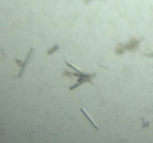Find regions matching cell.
Segmentation results:
<instances>
[{"label":"cell","mask_w":153,"mask_h":143,"mask_svg":"<svg viewBox=\"0 0 153 143\" xmlns=\"http://www.w3.org/2000/svg\"><path fill=\"white\" fill-rule=\"evenodd\" d=\"M32 54H34V48H31V50H30V51H28V55H27V58H26V60H24V62H20V60H18V64H20V66H21V68H20V72H19V76H23L24 70H26V67H27V64H28L30 59H31Z\"/></svg>","instance_id":"1"},{"label":"cell","mask_w":153,"mask_h":143,"mask_svg":"<svg viewBox=\"0 0 153 143\" xmlns=\"http://www.w3.org/2000/svg\"><path fill=\"white\" fill-rule=\"evenodd\" d=\"M93 76H95V75H94V74H91V75H85V74H83V75H82V78H81L79 80H78L77 83H75L74 86L71 87V90H72V88H77V87L79 86V84H82L83 82H90V80H91V78H93Z\"/></svg>","instance_id":"2"},{"label":"cell","mask_w":153,"mask_h":143,"mask_svg":"<svg viewBox=\"0 0 153 143\" xmlns=\"http://www.w3.org/2000/svg\"><path fill=\"white\" fill-rule=\"evenodd\" d=\"M81 112H82L83 115H85L86 118H87V120L90 122V123H91V126H93L94 128H95V130H98V126H97V124H95V123H94V122H93V119H91V118H90V115H89V114H87V112H86V111H85V108H81Z\"/></svg>","instance_id":"3"},{"label":"cell","mask_w":153,"mask_h":143,"mask_svg":"<svg viewBox=\"0 0 153 143\" xmlns=\"http://www.w3.org/2000/svg\"><path fill=\"white\" fill-rule=\"evenodd\" d=\"M56 50H58V46H55V47H54V48L48 50V52H47V54H48V55H50V54H52V52H54V51H56Z\"/></svg>","instance_id":"4"}]
</instances>
